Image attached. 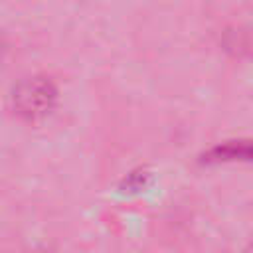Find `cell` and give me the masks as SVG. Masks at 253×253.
<instances>
[{
	"label": "cell",
	"mask_w": 253,
	"mask_h": 253,
	"mask_svg": "<svg viewBox=\"0 0 253 253\" xmlns=\"http://www.w3.org/2000/svg\"><path fill=\"white\" fill-rule=\"evenodd\" d=\"M59 101L57 85L47 75H26L16 81L8 93L10 113L28 125H38L47 121Z\"/></svg>",
	"instance_id": "cell-1"
},
{
	"label": "cell",
	"mask_w": 253,
	"mask_h": 253,
	"mask_svg": "<svg viewBox=\"0 0 253 253\" xmlns=\"http://www.w3.org/2000/svg\"><path fill=\"white\" fill-rule=\"evenodd\" d=\"M243 253H253V239L247 243V247H245V251H243Z\"/></svg>",
	"instance_id": "cell-2"
}]
</instances>
